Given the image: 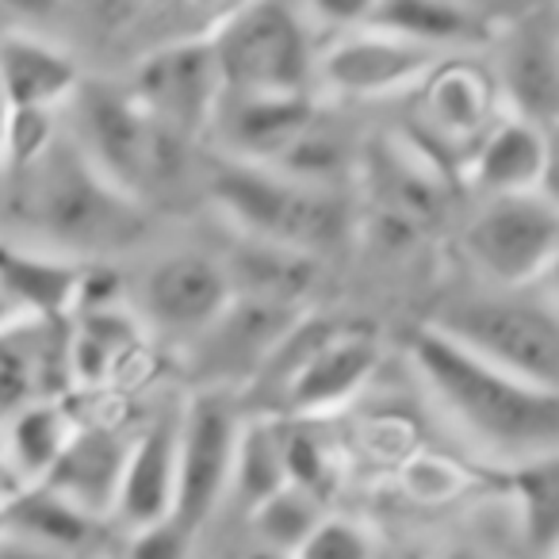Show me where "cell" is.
<instances>
[{
    "label": "cell",
    "mask_w": 559,
    "mask_h": 559,
    "mask_svg": "<svg viewBox=\"0 0 559 559\" xmlns=\"http://www.w3.org/2000/svg\"><path fill=\"white\" fill-rule=\"evenodd\" d=\"M292 559H372V536L345 518H322V525L299 544Z\"/></svg>",
    "instance_id": "cell-33"
},
{
    "label": "cell",
    "mask_w": 559,
    "mask_h": 559,
    "mask_svg": "<svg viewBox=\"0 0 559 559\" xmlns=\"http://www.w3.org/2000/svg\"><path fill=\"white\" fill-rule=\"evenodd\" d=\"M0 559H73V556H66V551H58V548H47V544H39V540H27V536H20V533H0Z\"/></svg>",
    "instance_id": "cell-37"
},
{
    "label": "cell",
    "mask_w": 559,
    "mask_h": 559,
    "mask_svg": "<svg viewBox=\"0 0 559 559\" xmlns=\"http://www.w3.org/2000/svg\"><path fill=\"white\" fill-rule=\"evenodd\" d=\"M464 241L472 261L498 284H528L559 261V211L540 192L490 195Z\"/></svg>",
    "instance_id": "cell-8"
},
{
    "label": "cell",
    "mask_w": 559,
    "mask_h": 559,
    "mask_svg": "<svg viewBox=\"0 0 559 559\" xmlns=\"http://www.w3.org/2000/svg\"><path fill=\"white\" fill-rule=\"evenodd\" d=\"M58 142L55 111L50 108H12L9 116V142H4V165L12 173L35 165Z\"/></svg>",
    "instance_id": "cell-32"
},
{
    "label": "cell",
    "mask_w": 559,
    "mask_h": 559,
    "mask_svg": "<svg viewBox=\"0 0 559 559\" xmlns=\"http://www.w3.org/2000/svg\"><path fill=\"white\" fill-rule=\"evenodd\" d=\"M418 119L426 127V146H460L479 142L495 127L498 85L495 73L475 62H437L418 81Z\"/></svg>",
    "instance_id": "cell-14"
},
{
    "label": "cell",
    "mask_w": 559,
    "mask_h": 559,
    "mask_svg": "<svg viewBox=\"0 0 559 559\" xmlns=\"http://www.w3.org/2000/svg\"><path fill=\"white\" fill-rule=\"evenodd\" d=\"M9 116H12V104L0 88V165H4V142H9Z\"/></svg>",
    "instance_id": "cell-42"
},
{
    "label": "cell",
    "mask_w": 559,
    "mask_h": 559,
    "mask_svg": "<svg viewBox=\"0 0 559 559\" xmlns=\"http://www.w3.org/2000/svg\"><path fill=\"white\" fill-rule=\"evenodd\" d=\"M134 540L127 548V559H188L195 540V528H188L180 518H162L154 525L131 528Z\"/></svg>",
    "instance_id": "cell-34"
},
{
    "label": "cell",
    "mask_w": 559,
    "mask_h": 559,
    "mask_svg": "<svg viewBox=\"0 0 559 559\" xmlns=\"http://www.w3.org/2000/svg\"><path fill=\"white\" fill-rule=\"evenodd\" d=\"M411 360L460 429L506 456L559 449V391L483 360L433 322L411 334Z\"/></svg>",
    "instance_id": "cell-1"
},
{
    "label": "cell",
    "mask_w": 559,
    "mask_h": 559,
    "mask_svg": "<svg viewBox=\"0 0 559 559\" xmlns=\"http://www.w3.org/2000/svg\"><path fill=\"white\" fill-rule=\"evenodd\" d=\"M81 70L73 55L43 43L35 35H4L0 39V88L12 108H50L70 104L81 88Z\"/></svg>",
    "instance_id": "cell-20"
},
{
    "label": "cell",
    "mask_w": 559,
    "mask_h": 559,
    "mask_svg": "<svg viewBox=\"0 0 559 559\" xmlns=\"http://www.w3.org/2000/svg\"><path fill=\"white\" fill-rule=\"evenodd\" d=\"M284 467H288V483L307 495L322 498L337 483V467L330 460L326 444L307 429H284Z\"/></svg>",
    "instance_id": "cell-31"
},
{
    "label": "cell",
    "mask_w": 559,
    "mask_h": 559,
    "mask_svg": "<svg viewBox=\"0 0 559 559\" xmlns=\"http://www.w3.org/2000/svg\"><path fill=\"white\" fill-rule=\"evenodd\" d=\"M414 475H426L429 483H421V487H414V498H433V502H441V498H449L452 490L460 487V472L449 464V460H418L414 464Z\"/></svg>",
    "instance_id": "cell-36"
},
{
    "label": "cell",
    "mask_w": 559,
    "mask_h": 559,
    "mask_svg": "<svg viewBox=\"0 0 559 559\" xmlns=\"http://www.w3.org/2000/svg\"><path fill=\"white\" fill-rule=\"evenodd\" d=\"M544 131H548V154H544V177H540V188H536V192L559 211V119L544 127Z\"/></svg>",
    "instance_id": "cell-38"
},
{
    "label": "cell",
    "mask_w": 559,
    "mask_h": 559,
    "mask_svg": "<svg viewBox=\"0 0 559 559\" xmlns=\"http://www.w3.org/2000/svg\"><path fill=\"white\" fill-rule=\"evenodd\" d=\"M376 368V342L360 334H334L326 322H314L311 342L288 368L284 399L296 414H326L349 403Z\"/></svg>",
    "instance_id": "cell-13"
},
{
    "label": "cell",
    "mask_w": 559,
    "mask_h": 559,
    "mask_svg": "<svg viewBox=\"0 0 559 559\" xmlns=\"http://www.w3.org/2000/svg\"><path fill=\"white\" fill-rule=\"evenodd\" d=\"M81 280L85 272L62 257L0 246V288L27 319L66 322V314L78 311Z\"/></svg>",
    "instance_id": "cell-21"
},
{
    "label": "cell",
    "mask_w": 559,
    "mask_h": 559,
    "mask_svg": "<svg viewBox=\"0 0 559 559\" xmlns=\"http://www.w3.org/2000/svg\"><path fill=\"white\" fill-rule=\"evenodd\" d=\"M345 157H349L345 139L337 131H330V123H322V116H319L269 169L284 173V177H292V180H304V185L330 188V180L342 177Z\"/></svg>",
    "instance_id": "cell-30"
},
{
    "label": "cell",
    "mask_w": 559,
    "mask_h": 559,
    "mask_svg": "<svg viewBox=\"0 0 559 559\" xmlns=\"http://www.w3.org/2000/svg\"><path fill=\"white\" fill-rule=\"evenodd\" d=\"M319 119L311 93L296 96H223L215 123L223 127L230 157L276 165L280 154Z\"/></svg>",
    "instance_id": "cell-17"
},
{
    "label": "cell",
    "mask_w": 559,
    "mask_h": 559,
    "mask_svg": "<svg viewBox=\"0 0 559 559\" xmlns=\"http://www.w3.org/2000/svg\"><path fill=\"white\" fill-rule=\"evenodd\" d=\"M506 495L518 506L521 536L533 551L548 556L559 544V449L513 460L506 472Z\"/></svg>",
    "instance_id": "cell-24"
},
{
    "label": "cell",
    "mask_w": 559,
    "mask_h": 559,
    "mask_svg": "<svg viewBox=\"0 0 559 559\" xmlns=\"http://www.w3.org/2000/svg\"><path fill=\"white\" fill-rule=\"evenodd\" d=\"M249 513H253L261 544H269L276 551H288V556H296L299 544L322 525V502L314 495H307V490L292 487V483L280 487L276 495H269L264 502H257Z\"/></svg>",
    "instance_id": "cell-29"
},
{
    "label": "cell",
    "mask_w": 559,
    "mask_h": 559,
    "mask_svg": "<svg viewBox=\"0 0 559 559\" xmlns=\"http://www.w3.org/2000/svg\"><path fill=\"white\" fill-rule=\"evenodd\" d=\"M238 429V411L223 391L211 388L188 403L177 433V506H173V518H180L195 533L230 490Z\"/></svg>",
    "instance_id": "cell-9"
},
{
    "label": "cell",
    "mask_w": 559,
    "mask_h": 559,
    "mask_svg": "<svg viewBox=\"0 0 559 559\" xmlns=\"http://www.w3.org/2000/svg\"><path fill=\"white\" fill-rule=\"evenodd\" d=\"M544 559H559V544H556V548H551V551H548V556H544Z\"/></svg>",
    "instance_id": "cell-45"
},
{
    "label": "cell",
    "mask_w": 559,
    "mask_h": 559,
    "mask_svg": "<svg viewBox=\"0 0 559 559\" xmlns=\"http://www.w3.org/2000/svg\"><path fill=\"white\" fill-rule=\"evenodd\" d=\"M365 27L418 43L437 55L444 47H460V43L472 47V43L490 39L487 24L460 0H380Z\"/></svg>",
    "instance_id": "cell-23"
},
{
    "label": "cell",
    "mask_w": 559,
    "mask_h": 559,
    "mask_svg": "<svg viewBox=\"0 0 559 559\" xmlns=\"http://www.w3.org/2000/svg\"><path fill=\"white\" fill-rule=\"evenodd\" d=\"M498 96L510 104V116L528 123L559 119V16L528 12L513 20L502 35L495 66Z\"/></svg>",
    "instance_id": "cell-10"
},
{
    "label": "cell",
    "mask_w": 559,
    "mask_h": 559,
    "mask_svg": "<svg viewBox=\"0 0 559 559\" xmlns=\"http://www.w3.org/2000/svg\"><path fill=\"white\" fill-rule=\"evenodd\" d=\"M226 272H230V280L234 276L249 280L246 296L272 299V304H292V307H296V299L304 296L314 276L307 253L288 246H269V241H253L246 261H238V269H226Z\"/></svg>",
    "instance_id": "cell-28"
},
{
    "label": "cell",
    "mask_w": 559,
    "mask_h": 559,
    "mask_svg": "<svg viewBox=\"0 0 559 559\" xmlns=\"http://www.w3.org/2000/svg\"><path fill=\"white\" fill-rule=\"evenodd\" d=\"M0 533H4V518H0Z\"/></svg>",
    "instance_id": "cell-46"
},
{
    "label": "cell",
    "mask_w": 559,
    "mask_h": 559,
    "mask_svg": "<svg viewBox=\"0 0 559 559\" xmlns=\"http://www.w3.org/2000/svg\"><path fill=\"white\" fill-rule=\"evenodd\" d=\"M280 487H288L284 467V429L276 421H249L238 429V452H234L230 490L253 510Z\"/></svg>",
    "instance_id": "cell-27"
},
{
    "label": "cell",
    "mask_w": 559,
    "mask_h": 559,
    "mask_svg": "<svg viewBox=\"0 0 559 559\" xmlns=\"http://www.w3.org/2000/svg\"><path fill=\"white\" fill-rule=\"evenodd\" d=\"M139 345V330L116 307H88L70 337V372L85 383H104Z\"/></svg>",
    "instance_id": "cell-25"
},
{
    "label": "cell",
    "mask_w": 559,
    "mask_h": 559,
    "mask_svg": "<svg viewBox=\"0 0 559 559\" xmlns=\"http://www.w3.org/2000/svg\"><path fill=\"white\" fill-rule=\"evenodd\" d=\"M226 96L311 93L319 58L292 0H246L211 32Z\"/></svg>",
    "instance_id": "cell-5"
},
{
    "label": "cell",
    "mask_w": 559,
    "mask_h": 559,
    "mask_svg": "<svg viewBox=\"0 0 559 559\" xmlns=\"http://www.w3.org/2000/svg\"><path fill=\"white\" fill-rule=\"evenodd\" d=\"M70 433H73V421L66 418V411L58 403H50V399L27 403L24 411L12 414L9 464L27 483H39L55 467V460L62 456Z\"/></svg>",
    "instance_id": "cell-26"
},
{
    "label": "cell",
    "mask_w": 559,
    "mask_h": 559,
    "mask_svg": "<svg viewBox=\"0 0 559 559\" xmlns=\"http://www.w3.org/2000/svg\"><path fill=\"white\" fill-rule=\"evenodd\" d=\"M234 299V280L226 264L203 253H173L157 261L142 288L146 314L177 337H200L223 319Z\"/></svg>",
    "instance_id": "cell-12"
},
{
    "label": "cell",
    "mask_w": 559,
    "mask_h": 559,
    "mask_svg": "<svg viewBox=\"0 0 559 559\" xmlns=\"http://www.w3.org/2000/svg\"><path fill=\"white\" fill-rule=\"evenodd\" d=\"M246 559H292L288 551H276V548H269V544H261V548H253Z\"/></svg>",
    "instance_id": "cell-44"
},
{
    "label": "cell",
    "mask_w": 559,
    "mask_h": 559,
    "mask_svg": "<svg viewBox=\"0 0 559 559\" xmlns=\"http://www.w3.org/2000/svg\"><path fill=\"white\" fill-rule=\"evenodd\" d=\"M207 192L211 203L253 241L288 246L299 253L330 246L345 226V207L330 188L304 185L241 157H226L211 169Z\"/></svg>",
    "instance_id": "cell-4"
},
{
    "label": "cell",
    "mask_w": 559,
    "mask_h": 559,
    "mask_svg": "<svg viewBox=\"0 0 559 559\" xmlns=\"http://www.w3.org/2000/svg\"><path fill=\"white\" fill-rule=\"evenodd\" d=\"M12 322H20V311H16V304H12L9 296H4V288H0V334L12 326Z\"/></svg>",
    "instance_id": "cell-43"
},
{
    "label": "cell",
    "mask_w": 559,
    "mask_h": 559,
    "mask_svg": "<svg viewBox=\"0 0 559 559\" xmlns=\"http://www.w3.org/2000/svg\"><path fill=\"white\" fill-rule=\"evenodd\" d=\"M0 518L9 533H20L27 540H39L47 548H58L66 556L78 559L85 548H93L100 536V518L85 513L81 506H73L70 498H62L58 490H50L47 483H27L12 498L0 502Z\"/></svg>",
    "instance_id": "cell-22"
},
{
    "label": "cell",
    "mask_w": 559,
    "mask_h": 559,
    "mask_svg": "<svg viewBox=\"0 0 559 559\" xmlns=\"http://www.w3.org/2000/svg\"><path fill=\"white\" fill-rule=\"evenodd\" d=\"M380 0H304V9L311 12L314 20L334 27H365L368 16Z\"/></svg>",
    "instance_id": "cell-35"
},
{
    "label": "cell",
    "mask_w": 559,
    "mask_h": 559,
    "mask_svg": "<svg viewBox=\"0 0 559 559\" xmlns=\"http://www.w3.org/2000/svg\"><path fill=\"white\" fill-rule=\"evenodd\" d=\"M437 559H490V556L479 548V544L460 540V544H449V548H441V556H437Z\"/></svg>",
    "instance_id": "cell-41"
},
{
    "label": "cell",
    "mask_w": 559,
    "mask_h": 559,
    "mask_svg": "<svg viewBox=\"0 0 559 559\" xmlns=\"http://www.w3.org/2000/svg\"><path fill=\"white\" fill-rule=\"evenodd\" d=\"M548 131L521 116H506L475 142L467 157V180L490 195L536 192L544 177Z\"/></svg>",
    "instance_id": "cell-19"
},
{
    "label": "cell",
    "mask_w": 559,
    "mask_h": 559,
    "mask_svg": "<svg viewBox=\"0 0 559 559\" xmlns=\"http://www.w3.org/2000/svg\"><path fill=\"white\" fill-rule=\"evenodd\" d=\"M299 322V311L292 304H272L257 296H234L223 319L207 330L203 360L211 372L223 376H253L272 360L280 342L292 334Z\"/></svg>",
    "instance_id": "cell-15"
},
{
    "label": "cell",
    "mask_w": 559,
    "mask_h": 559,
    "mask_svg": "<svg viewBox=\"0 0 559 559\" xmlns=\"http://www.w3.org/2000/svg\"><path fill=\"white\" fill-rule=\"evenodd\" d=\"M433 326L490 365L559 391V319L548 307L495 296L460 299L437 314Z\"/></svg>",
    "instance_id": "cell-6"
},
{
    "label": "cell",
    "mask_w": 559,
    "mask_h": 559,
    "mask_svg": "<svg viewBox=\"0 0 559 559\" xmlns=\"http://www.w3.org/2000/svg\"><path fill=\"white\" fill-rule=\"evenodd\" d=\"M88 12H93V20H100V24H123V20L134 16V9H139L142 0H81Z\"/></svg>",
    "instance_id": "cell-39"
},
{
    "label": "cell",
    "mask_w": 559,
    "mask_h": 559,
    "mask_svg": "<svg viewBox=\"0 0 559 559\" xmlns=\"http://www.w3.org/2000/svg\"><path fill=\"white\" fill-rule=\"evenodd\" d=\"M441 55L418 43L395 39V35L360 27L357 35L334 43L319 58V81L342 96H360V100H380L406 88H418Z\"/></svg>",
    "instance_id": "cell-11"
},
{
    "label": "cell",
    "mask_w": 559,
    "mask_h": 559,
    "mask_svg": "<svg viewBox=\"0 0 559 559\" xmlns=\"http://www.w3.org/2000/svg\"><path fill=\"white\" fill-rule=\"evenodd\" d=\"M127 452H131V441L116 429L73 426L62 456L55 460V467L39 483H47L50 490L70 498L73 506H81L93 518H104V513H116Z\"/></svg>",
    "instance_id": "cell-16"
},
{
    "label": "cell",
    "mask_w": 559,
    "mask_h": 559,
    "mask_svg": "<svg viewBox=\"0 0 559 559\" xmlns=\"http://www.w3.org/2000/svg\"><path fill=\"white\" fill-rule=\"evenodd\" d=\"M73 142L88 162L139 200L157 185H169L185 165L192 142L162 127L131 88L108 81H81L73 93Z\"/></svg>",
    "instance_id": "cell-3"
},
{
    "label": "cell",
    "mask_w": 559,
    "mask_h": 559,
    "mask_svg": "<svg viewBox=\"0 0 559 559\" xmlns=\"http://www.w3.org/2000/svg\"><path fill=\"white\" fill-rule=\"evenodd\" d=\"M0 4H9V9L20 12V16L47 20V16H55V12L62 9L66 0H0Z\"/></svg>",
    "instance_id": "cell-40"
},
{
    "label": "cell",
    "mask_w": 559,
    "mask_h": 559,
    "mask_svg": "<svg viewBox=\"0 0 559 559\" xmlns=\"http://www.w3.org/2000/svg\"><path fill=\"white\" fill-rule=\"evenodd\" d=\"M131 93L173 134L188 142L200 139L207 127H215L218 104L226 96L211 35L169 43V47L146 55L134 73Z\"/></svg>",
    "instance_id": "cell-7"
},
{
    "label": "cell",
    "mask_w": 559,
    "mask_h": 559,
    "mask_svg": "<svg viewBox=\"0 0 559 559\" xmlns=\"http://www.w3.org/2000/svg\"><path fill=\"white\" fill-rule=\"evenodd\" d=\"M177 433L180 426L157 421L131 441L116 498V518L131 528L173 518V506H177Z\"/></svg>",
    "instance_id": "cell-18"
},
{
    "label": "cell",
    "mask_w": 559,
    "mask_h": 559,
    "mask_svg": "<svg viewBox=\"0 0 559 559\" xmlns=\"http://www.w3.org/2000/svg\"><path fill=\"white\" fill-rule=\"evenodd\" d=\"M16 180V218L32 234L73 253H108L142 238L146 211L108 180L73 139H58Z\"/></svg>",
    "instance_id": "cell-2"
}]
</instances>
